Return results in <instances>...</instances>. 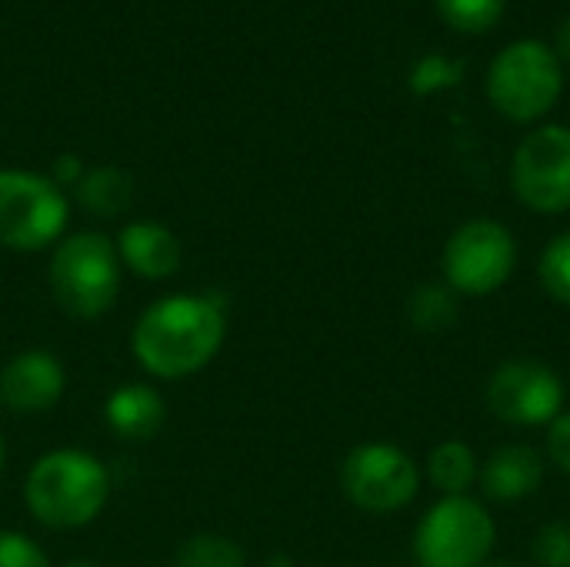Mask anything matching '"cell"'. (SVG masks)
Wrapping results in <instances>:
<instances>
[{"label": "cell", "instance_id": "6da1fadb", "mask_svg": "<svg viewBox=\"0 0 570 567\" xmlns=\"http://www.w3.org/2000/svg\"><path fill=\"white\" fill-rule=\"evenodd\" d=\"M224 307L200 294H170L150 304L134 328V358L154 378H187L207 368L224 344Z\"/></svg>", "mask_w": 570, "mask_h": 567}, {"label": "cell", "instance_id": "7a4b0ae2", "mask_svg": "<svg viewBox=\"0 0 570 567\" xmlns=\"http://www.w3.org/2000/svg\"><path fill=\"white\" fill-rule=\"evenodd\" d=\"M23 498L40 525L53 531H73L90 525L104 511L110 498V478L94 454L60 448L37 458L27 475Z\"/></svg>", "mask_w": 570, "mask_h": 567}, {"label": "cell", "instance_id": "3957f363", "mask_svg": "<svg viewBox=\"0 0 570 567\" xmlns=\"http://www.w3.org/2000/svg\"><path fill=\"white\" fill-rule=\"evenodd\" d=\"M50 294L57 307L77 321L104 317L120 291V254L107 234L80 231L63 237L50 257Z\"/></svg>", "mask_w": 570, "mask_h": 567}, {"label": "cell", "instance_id": "277c9868", "mask_svg": "<svg viewBox=\"0 0 570 567\" xmlns=\"http://www.w3.org/2000/svg\"><path fill=\"white\" fill-rule=\"evenodd\" d=\"M564 87L561 57L541 40L508 43L488 70V97L511 120L544 117Z\"/></svg>", "mask_w": 570, "mask_h": 567}, {"label": "cell", "instance_id": "5b68a950", "mask_svg": "<svg viewBox=\"0 0 570 567\" xmlns=\"http://www.w3.org/2000/svg\"><path fill=\"white\" fill-rule=\"evenodd\" d=\"M70 207L57 180L3 167L0 170V244L10 251H43L60 241Z\"/></svg>", "mask_w": 570, "mask_h": 567}, {"label": "cell", "instance_id": "8992f818", "mask_svg": "<svg viewBox=\"0 0 570 567\" xmlns=\"http://www.w3.org/2000/svg\"><path fill=\"white\" fill-rule=\"evenodd\" d=\"M494 548V521L481 501L461 495L438 501L414 535V551L424 567H481Z\"/></svg>", "mask_w": 570, "mask_h": 567}, {"label": "cell", "instance_id": "52a82bcc", "mask_svg": "<svg viewBox=\"0 0 570 567\" xmlns=\"http://www.w3.org/2000/svg\"><path fill=\"white\" fill-rule=\"evenodd\" d=\"M341 488L351 498V505H357L361 511L394 515L417 498L421 475L407 451L374 441V444L354 448L344 458Z\"/></svg>", "mask_w": 570, "mask_h": 567}, {"label": "cell", "instance_id": "ba28073f", "mask_svg": "<svg viewBox=\"0 0 570 567\" xmlns=\"http://www.w3.org/2000/svg\"><path fill=\"white\" fill-rule=\"evenodd\" d=\"M518 261L514 237L504 224L498 221H468L461 224L448 247H444V277L451 291L468 294V297H484L498 291Z\"/></svg>", "mask_w": 570, "mask_h": 567}, {"label": "cell", "instance_id": "9c48e42d", "mask_svg": "<svg viewBox=\"0 0 570 567\" xmlns=\"http://www.w3.org/2000/svg\"><path fill=\"white\" fill-rule=\"evenodd\" d=\"M511 184L521 204L538 214L570 211V130L561 124L538 127L521 140L511 164Z\"/></svg>", "mask_w": 570, "mask_h": 567}, {"label": "cell", "instance_id": "30bf717a", "mask_svg": "<svg viewBox=\"0 0 570 567\" xmlns=\"http://www.w3.org/2000/svg\"><path fill=\"white\" fill-rule=\"evenodd\" d=\"M488 408L504 424H551L564 408V384L541 361H508L488 381Z\"/></svg>", "mask_w": 570, "mask_h": 567}, {"label": "cell", "instance_id": "8fae6325", "mask_svg": "<svg viewBox=\"0 0 570 567\" xmlns=\"http://www.w3.org/2000/svg\"><path fill=\"white\" fill-rule=\"evenodd\" d=\"M63 394V364L33 348L0 368V404L13 414H43Z\"/></svg>", "mask_w": 570, "mask_h": 567}, {"label": "cell", "instance_id": "7c38bea8", "mask_svg": "<svg viewBox=\"0 0 570 567\" xmlns=\"http://www.w3.org/2000/svg\"><path fill=\"white\" fill-rule=\"evenodd\" d=\"M117 254H120V264H127L144 281L174 277L184 264L180 237L170 227L154 224V221L127 224L117 237Z\"/></svg>", "mask_w": 570, "mask_h": 567}, {"label": "cell", "instance_id": "4fadbf2b", "mask_svg": "<svg viewBox=\"0 0 570 567\" xmlns=\"http://www.w3.org/2000/svg\"><path fill=\"white\" fill-rule=\"evenodd\" d=\"M544 461L528 444H504L491 451V458L481 465V491L491 501H521L531 498L541 488Z\"/></svg>", "mask_w": 570, "mask_h": 567}, {"label": "cell", "instance_id": "5bb4252c", "mask_svg": "<svg viewBox=\"0 0 570 567\" xmlns=\"http://www.w3.org/2000/svg\"><path fill=\"white\" fill-rule=\"evenodd\" d=\"M104 418H107V424L114 428L117 438L147 441V438H154L160 431L167 411H164V401H160V394L154 388H147V384H124V388H117L107 398Z\"/></svg>", "mask_w": 570, "mask_h": 567}, {"label": "cell", "instance_id": "9a60e30c", "mask_svg": "<svg viewBox=\"0 0 570 567\" xmlns=\"http://www.w3.org/2000/svg\"><path fill=\"white\" fill-rule=\"evenodd\" d=\"M77 201L97 217H117L134 201V177L124 167H94L77 180Z\"/></svg>", "mask_w": 570, "mask_h": 567}, {"label": "cell", "instance_id": "2e32d148", "mask_svg": "<svg viewBox=\"0 0 570 567\" xmlns=\"http://www.w3.org/2000/svg\"><path fill=\"white\" fill-rule=\"evenodd\" d=\"M481 468L474 451L464 441H444L431 451L428 458V478L438 491H444L448 498H461L471 491V485L478 481Z\"/></svg>", "mask_w": 570, "mask_h": 567}, {"label": "cell", "instance_id": "e0dca14e", "mask_svg": "<svg viewBox=\"0 0 570 567\" xmlns=\"http://www.w3.org/2000/svg\"><path fill=\"white\" fill-rule=\"evenodd\" d=\"M407 317L417 331L441 334L458 324V301L451 287L441 284H424L407 297Z\"/></svg>", "mask_w": 570, "mask_h": 567}, {"label": "cell", "instance_id": "ac0fdd59", "mask_svg": "<svg viewBox=\"0 0 570 567\" xmlns=\"http://www.w3.org/2000/svg\"><path fill=\"white\" fill-rule=\"evenodd\" d=\"M174 567H244V551L224 535H190L177 555Z\"/></svg>", "mask_w": 570, "mask_h": 567}, {"label": "cell", "instance_id": "d6986e66", "mask_svg": "<svg viewBox=\"0 0 570 567\" xmlns=\"http://www.w3.org/2000/svg\"><path fill=\"white\" fill-rule=\"evenodd\" d=\"M441 17L468 33H481L491 30L501 13H504V0H438Z\"/></svg>", "mask_w": 570, "mask_h": 567}, {"label": "cell", "instance_id": "ffe728a7", "mask_svg": "<svg viewBox=\"0 0 570 567\" xmlns=\"http://www.w3.org/2000/svg\"><path fill=\"white\" fill-rule=\"evenodd\" d=\"M538 277H541V287L548 291V297H554L558 304H570V231L544 247Z\"/></svg>", "mask_w": 570, "mask_h": 567}, {"label": "cell", "instance_id": "44dd1931", "mask_svg": "<svg viewBox=\"0 0 570 567\" xmlns=\"http://www.w3.org/2000/svg\"><path fill=\"white\" fill-rule=\"evenodd\" d=\"M464 77V60L444 57V53H428L411 67V87L417 94H434L444 87H454Z\"/></svg>", "mask_w": 570, "mask_h": 567}, {"label": "cell", "instance_id": "7402d4cb", "mask_svg": "<svg viewBox=\"0 0 570 567\" xmlns=\"http://www.w3.org/2000/svg\"><path fill=\"white\" fill-rule=\"evenodd\" d=\"M534 561H538V567H570V525L554 521V525H544L538 531Z\"/></svg>", "mask_w": 570, "mask_h": 567}, {"label": "cell", "instance_id": "603a6c76", "mask_svg": "<svg viewBox=\"0 0 570 567\" xmlns=\"http://www.w3.org/2000/svg\"><path fill=\"white\" fill-rule=\"evenodd\" d=\"M0 567H50V561L27 535L0 531Z\"/></svg>", "mask_w": 570, "mask_h": 567}, {"label": "cell", "instance_id": "cb8c5ba5", "mask_svg": "<svg viewBox=\"0 0 570 567\" xmlns=\"http://www.w3.org/2000/svg\"><path fill=\"white\" fill-rule=\"evenodd\" d=\"M548 458L554 468L570 475V411L558 414L548 428Z\"/></svg>", "mask_w": 570, "mask_h": 567}, {"label": "cell", "instance_id": "d4e9b609", "mask_svg": "<svg viewBox=\"0 0 570 567\" xmlns=\"http://www.w3.org/2000/svg\"><path fill=\"white\" fill-rule=\"evenodd\" d=\"M554 53H561L564 60H570V17H564L561 27H558V50Z\"/></svg>", "mask_w": 570, "mask_h": 567}, {"label": "cell", "instance_id": "484cf974", "mask_svg": "<svg viewBox=\"0 0 570 567\" xmlns=\"http://www.w3.org/2000/svg\"><path fill=\"white\" fill-rule=\"evenodd\" d=\"M3 458H7V444H3V434H0V471H3Z\"/></svg>", "mask_w": 570, "mask_h": 567}, {"label": "cell", "instance_id": "4316f807", "mask_svg": "<svg viewBox=\"0 0 570 567\" xmlns=\"http://www.w3.org/2000/svg\"><path fill=\"white\" fill-rule=\"evenodd\" d=\"M63 567H97V565H94V561H67Z\"/></svg>", "mask_w": 570, "mask_h": 567}, {"label": "cell", "instance_id": "83f0119b", "mask_svg": "<svg viewBox=\"0 0 570 567\" xmlns=\"http://www.w3.org/2000/svg\"><path fill=\"white\" fill-rule=\"evenodd\" d=\"M481 567H521V565H511V561H494V565H481Z\"/></svg>", "mask_w": 570, "mask_h": 567}]
</instances>
